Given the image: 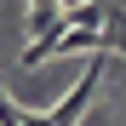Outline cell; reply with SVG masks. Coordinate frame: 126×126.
I'll return each instance as SVG.
<instances>
[{
	"label": "cell",
	"instance_id": "277c9868",
	"mask_svg": "<svg viewBox=\"0 0 126 126\" xmlns=\"http://www.w3.org/2000/svg\"><path fill=\"white\" fill-rule=\"evenodd\" d=\"M69 6H80V0H57V12H69Z\"/></svg>",
	"mask_w": 126,
	"mask_h": 126
},
{
	"label": "cell",
	"instance_id": "7a4b0ae2",
	"mask_svg": "<svg viewBox=\"0 0 126 126\" xmlns=\"http://www.w3.org/2000/svg\"><path fill=\"white\" fill-rule=\"evenodd\" d=\"M103 17H109V0H80V6L63 12V23L69 29H103Z\"/></svg>",
	"mask_w": 126,
	"mask_h": 126
},
{
	"label": "cell",
	"instance_id": "3957f363",
	"mask_svg": "<svg viewBox=\"0 0 126 126\" xmlns=\"http://www.w3.org/2000/svg\"><path fill=\"white\" fill-rule=\"evenodd\" d=\"M0 126H23V109H17L6 92H0Z\"/></svg>",
	"mask_w": 126,
	"mask_h": 126
},
{
	"label": "cell",
	"instance_id": "6da1fadb",
	"mask_svg": "<svg viewBox=\"0 0 126 126\" xmlns=\"http://www.w3.org/2000/svg\"><path fill=\"white\" fill-rule=\"evenodd\" d=\"M97 86H103V52H97V57H86V69H80L75 92L63 97L57 109H46V115H23V126H80V115L97 103Z\"/></svg>",
	"mask_w": 126,
	"mask_h": 126
}]
</instances>
